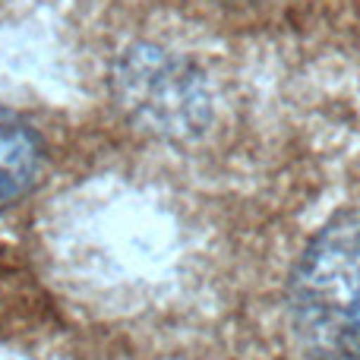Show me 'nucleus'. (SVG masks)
Masks as SVG:
<instances>
[{
  "mask_svg": "<svg viewBox=\"0 0 360 360\" xmlns=\"http://www.w3.org/2000/svg\"><path fill=\"white\" fill-rule=\"evenodd\" d=\"M288 316L307 360H360V215L335 218L307 243Z\"/></svg>",
  "mask_w": 360,
  "mask_h": 360,
  "instance_id": "obj_1",
  "label": "nucleus"
},
{
  "mask_svg": "<svg viewBox=\"0 0 360 360\" xmlns=\"http://www.w3.org/2000/svg\"><path fill=\"white\" fill-rule=\"evenodd\" d=\"M117 105L136 127L168 143H193L215 120V98L193 60L158 44H133L111 70Z\"/></svg>",
  "mask_w": 360,
  "mask_h": 360,
  "instance_id": "obj_2",
  "label": "nucleus"
},
{
  "mask_svg": "<svg viewBox=\"0 0 360 360\" xmlns=\"http://www.w3.org/2000/svg\"><path fill=\"white\" fill-rule=\"evenodd\" d=\"M44 171V146L22 117L0 108V212L25 199Z\"/></svg>",
  "mask_w": 360,
  "mask_h": 360,
  "instance_id": "obj_3",
  "label": "nucleus"
},
{
  "mask_svg": "<svg viewBox=\"0 0 360 360\" xmlns=\"http://www.w3.org/2000/svg\"><path fill=\"white\" fill-rule=\"evenodd\" d=\"M215 4H243V0H215Z\"/></svg>",
  "mask_w": 360,
  "mask_h": 360,
  "instance_id": "obj_4",
  "label": "nucleus"
}]
</instances>
